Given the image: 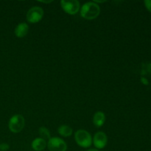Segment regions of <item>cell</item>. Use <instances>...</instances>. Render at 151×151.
<instances>
[{
	"label": "cell",
	"mask_w": 151,
	"mask_h": 151,
	"mask_svg": "<svg viewBox=\"0 0 151 151\" xmlns=\"http://www.w3.org/2000/svg\"><path fill=\"white\" fill-rule=\"evenodd\" d=\"M107 142V136L104 132H102V131L96 133L93 138V143H94V147H97V149H103V147H106Z\"/></svg>",
	"instance_id": "obj_7"
},
{
	"label": "cell",
	"mask_w": 151,
	"mask_h": 151,
	"mask_svg": "<svg viewBox=\"0 0 151 151\" xmlns=\"http://www.w3.org/2000/svg\"><path fill=\"white\" fill-rule=\"evenodd\" d=\"M62 9L69 15H75L80 10V2L78 0H62L60 1Z\"/></svg>",
	"instance_id": "obj_4"
},
{
	"label": "cell",
	"mask_w": 151,
	"mask_h": 151,
	"mask_svg": "<svg viewBox=\"0 0 151 151\" xmlns=\"http://www.w3.org/2000/svg\"><path fill=\"white\" fill-rule=\"evenodd\" d=\"M10 148V146L7 143H1L0 144V151H7Z\"/></svg>",
	"instance_id": "obj_13"
},
{
	"label": "cell",
	"mask_w": 151,
	"mask_h": 151,
	"mask_svg": "<svg viewBox=\"0 0 151 151\" xmlns=\"http://www.w3.org/2000/svg\"><path fill=\"white\" fill-rule=\"evenodd\" d=\"M58 132L63 137H70L72 134V128L66 125H62L58 128Z\"/></svg>",
	"instance_id": "obj_11"
},
{
	"label": "cell",
	"mask_w": 151,
	"mask_h": 151,
	"mask_svg": "<svg viewBox=\"0 0 151 151\" xmlns=\"http://www.w3.org/2000/svg\"><path fill=\"white\" fill-rule=\"evenodd\" d=\"M47 147L50 151H66L67 145L62 139L58 137H52L49 139Z\"/></svg>",
	"instance_id": "obj_6"
},
{
	"label": "cell",
	"mask_w": 151,
	"mask_h": 151,
	"mask_svg": "<svg viewBox=\"0 0 151 151\" xmlns=\"http://www.w3.org/2000/svg\"><path fill=\"white\" fill-rule=\"evenodd\" d=\"M86 151H98L97 149H88V150H86Z\"/></svg>",
	"instance_id": "obj_17"
},
{
	"label": "cell",
	"mask_w": 151,
	"mask_h": 151,
	"mask_svg": "<svg viewBox=\"0 0 151 151\" xmlns=\"http://www.w3.org/2000/svg\"><path fill=\"white\" fill-rule=\"evenodd\" d=\"M100 13V7L94 1H88L82 6L81 10V16L83 19L92 20L96 19Z\"/></svg>",
	"instance_id": "obj_1"
},
{
	"label": "cell",
	"mask_w": 151,
	"mask_h": 151,
	"mask_svg": "<svg viewBox=\"0 0 151 151\" xmlns=\"http://www.w3.org/2000/svg\"><path fill=\"white\" fill-rule=\"evenodd\" d=\"M40 1V2H42V3H50V2H52V0H51V1H40V0H39V1Z\"/></svg>",
	"instance_id": "obj_16"
},
{
	"label": "cell",
	"mask_w": 151,
	"mask_h": 151,
	"mask_svg": "<svg viewBox=\"0 0 151 151\" xmlns=\"http://www.w3.org/2000/svg\"><path fill=\"white\" fill-rule=\"evenodd\" d=\"M38 133H39V135L41 137V139L44 140L50 139L51 138V136H50V132L47 128L45 127H41L38 130Z\"/></svg>",
	"instance_id": "obj_12"
},
{
	"label": "cell",
	"mask_w": 151,
	"mask_h": 151,
	"mask_svg": "<svg viewBox=\"0 0 151 151\" xmlns=\"http://www.w3.org/2000/svg\"><path fill=\"white\" fill-rule=\"evenodd\" d=\"M142 82L144 81V82H145L144 84H145V85H147V84H148V83H147V81L145 79V78H142Z\"/></svg>",
	"instance_id": "obj_15"
},
{
	"label": "cell",
	"mask_w": 151,
	"mask_h": 151,
	"mask_svg": "<svg viewBox=\"0 0 151 151\" xmlns=\"http://www.w3.org/2000/svg\"><path fill=\"white\" fill-rule=\"evenodd\" d=\"M29 31V26L25 22H22V23H19V24L16 26L15 28V35L18 38H23L28 33Z\"/></svg>",
	"instance_id": "obj_8"
},
{
	"label": "cell",
	"mask_w": 151,
	"mask_h": 151,
	"mask_svg": "<svg viewBox=\"0 0 151 151\" xmlns=\"http://www.w3.org/2000/svg\"><path fill=\"white\" fill-rule=\"evenodd\" d=\"M145 7L150 13H151V0H145L144 1Z\"/></svg>",
	"instance_id": "obj_14"
},
{
	"label": "cell",
	"mask_w": 151,
	"mask_h": 151,
	"mask_svg": "<svg viewBox=\"0 0 151 151\" xmlns=\"http://www.w3.org/2000/svg\"><path fill=\"white\" fill-rule=\"evenodd\" d=\"M24 124L25 121L24 116L20 114H16L12 116L9 120V129L11 132L15 133V134L19 133L23 130Z\"/></svg>",
	"instance_id": "obj_3"
},
{
	"label": "cell",
	"mask_w": 151,
	"mask_h": 151,
	"mask_svg": "<svg viewBox=\"0 0 151 151\" xmlns=\"http://www.w3.org/2000/svg\"><path fill=\"white\" fill-rule=\"evenodd\" d=\"M44 16V10L41 7H32L27 13V20L29 23H37L42 19Z\"/></svg>",
	"instance_id": "obj_5"
},
{
	"label": "cell",
	"mask_w": 151,
	"mask_h": 151,
	"mask_svg": "<svg viewBox=\"0 0 151 151\" xmlns=\"http://www.w3.org/2000/svg\"><path fill=\"white\" fill-rule=\"evenodd\" d=\"M106 121V116L105 114L102 111H97L93 116V122L94 125L97 128H100L103 125Z\"/></svg>",
	"instance_id": "obj_10"
},
{
	"label": "cell",
	"mask_w": 151,
	"mask_h": 151,
	"mask_svg": "<svg viewBox=\"0 0 151 151\" xmlns=\"http://www.w3.org/2000/svg\"><path fill=\"white\" fill-rule=\"evenodd\" d=\"M47 144L46 140L43 139L41 137L40 138H36L32 141L31 146L32 148L35 151H44V149L47 147Z\"/></svg>",
	"instance_id": "obj_9"
},
{
	"label": "cell",
	"mask_w": 151,
	"mask_h": 151,
	"mask_svg": "<svg viewBox=\"0 0 151 151\" xmlns=\"http://www.w3.org/2000/svg\"><path fill=\"white\" fill-rule=\"evenodd\" d=\"M75 139L77 144L81 147L86 148L92 144V137L88 131L85 130H78L75 134Z\"/></svg>",
	"instance_id": "obj_2"
}]
</instances>
